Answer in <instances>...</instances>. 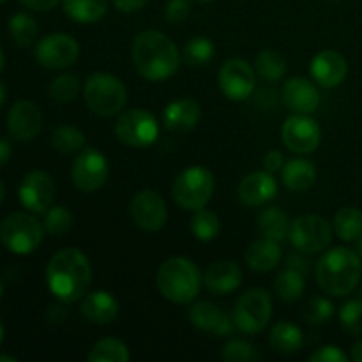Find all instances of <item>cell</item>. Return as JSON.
<instances>
[{"instance_id": "1", "label": "cell", "mask_w": 362, "mask_h": 362, "mask_svg": "<svg viewBox=\"0 0 362 362\" xmlns=\"http://www.w3.org/2000/svg\"><path fill=\"white\" fill-rule=\"evenodd\" d=\"M48 288L60 303H76L87 296L92 283L88 258L76 247H66L53 255L46 267Z\"/></svg>"}, {"instance_id": "2", "label": "cell", "mask_w": 362, "mask_h": 362, "mask_svg": "<svg viewBox=\"0 0 362 362\" xmlns=\"http://www.w3.org/2000/svg\"><path fill=\"white\" fill-rule=\"evenodd\" d=\"M133 62L148 81H165L177 73L180 52L175 42L159 30H144L133 41Z\"/></svg>"}, {"instance_id": "3", "label": "cell", "mask_w": 362, "mask_h": 362, "mask_svg": "<svg viewBox=\"0 0 362 362\" xmlns=\"http://www.w3.org/2000/svg\"><path fill=\"white\" fill-rule=\"evenodd\" d=\"M315 272L318 285L325 293L345 297L359 285L362 262L359 255L349 247H332L322 255Z\"/></svg>"}, {"instance_id": "4", "label": "cell", "mask_w": 362, "mask_h": 362, "mask_svg": "<svg viewBox=\"0 0 362 362\" xmlns=\"http://www.w3.org/2000/svg\"><path fill=\"white\" fill-rule=\"evenodd\" d=\"M204 283L200 269L189 258L175 257L159 267L156 285L161 296L173 304H191L198 297Z\"/></svg>"}, {"instance_id": "5", "label": "cell", "mask_w": 362, "mask_h": 362, "mask_svg": "<svg viewBox=\"0 0 362 362\" xmlns=\"http://www.w3.org/2000/svg\"><path fill=\"white\" fill-rule=\"evenodd\" d=\"M85 103L95 115H117L126 106L127 88L119 76L110 73H95L85 83Z\"/></svg>"}, {"instance_id": "6", "label": "cell", "mask_w": 362, "mask_h": 362, "mask_svg": "<svg viewBox=\"0 0 362 362\" xmlns=\"http://www.w3.org/2000/svg\"><path fill=\"white\" fill-rule=\"evenodd\" d=\"M45 226L27 212H13L0 223V240L11 253L30 255L41 246Z\"/></svg>"}, {"instance_id": "7", "label": "cell", "mask_w": 362, "mask_h": 362, "mask_svg": "<svg viewBox=\"0 0 362 362\" xmlns=\"http://www.w3.org/2000/svg\"><path fill=\"white\" fill-rule=\"evenodd\" d=\"M216 180L211 170L204 166L186 168L172 186V197L186 211H198L211 202L214 194Z\"/></svg>"}, {"instance_id": "8", "label": "cell", "mask_w": 362, "mask_h": 362, "mask_svg": "<svg viewBox=\"0 0 362 362\" xmlns=\"http://www.w3.org/2000/svg\"><path fill=\"white\" fill-rule=\"evenodd\" d=\"M272 315L271 296L264 288L247 290L233 308L232 320L244 334H258L267 327Z\"/></svg>"}, {"instance_id": "9", "label": "cell", "mask_w": 362, "mask_h": 362, "mask_svg": "<svg viewBox=\"0 0 362 362\" xmlns=\"http://www.w3.org/2000/svg\"><path fill=\"white\" fill-rule=\"evenodd\" d=\"M115 134L127 147L145 148L151 147L158 140L159 124L156 117L147 110H127L117 120Z\"/></svg>"}, {"instance_id": "10", "label": "cell", "mask_w": 362, "mask_h": 362, "mask_svg": "<svg viewBox=\"0 0 362 362\" xmlns=\"http://www.w3.org/2000/svg\"><path fill=\"white\" fill-rule=\"evenodd\" d=\"M332 226L325 218L318 214L299 216L290 225V243L299 251L315 255L324 251L332 240Z\"/></svg>"}, {"instance_id": "11", "label": "cell", "mask_w": 362, "mask_h": 362, "mask_svg": "<svg viewBox=\"0 0 362 362\" xmlns=\"http://www.w3.org/2000/svg\"><path fill=\"white\" fill-rule=\"evenodd\" d=\"M110 175L108 159L94 147H85L74 158L71 166V177L74 186L83 193H94L105 186Z\"/></svg>"}, {"instance_id": "12", "label": "cell", "mask_w": 362, "mask_h": 362, "mask_svg": "<svg viewBox=\"0 0 362 362\" xmlns=\"http://www.w3.org/2000/svg\"><path fill=\"white\" fill-rule=\"evenodd\" d=\"M34 55L35 60L46 69H66L76 62L80 55V45L69 34L55 32L37 42Z\"/></svg>"}, {"instance_id": "13", "label": "cell", "mask_w": 362, "mask_h": 362, "mask_svg": "<svg viewBox=\"0 0 362 362\" xmlns=\"http://www.w3.org/2000/svg\"><path fill=\"white\" fill-rule=\"evenodd\" d=\"M281 140L290 152L311 154L322 141V129L315 119L304 113L288 117L281 127Z\"/></svg>"}, {"instance_id": "14", "label": "cell", "mask_w": 362, "mask_h": 362, "mask_svg": "<svg viewBox=\"0 0 362 362\" xmlns=\"http://www.w3.org/2000/svg\"><path fill=\"white\" fill-rule=\"evenodd\" d=\"M255 71L244 59H230L221 66L218 83L223 94L232 101H246L255 90Z\"/></svg>"}, {"instance_id": "15", "label": "cell", "mask_w": 362, "mask_h": 362, "mask_svg": "<svg viewBox=\"0 0 362 362\" xmlns=\"http://www.w3.org/2000/svg\"><path fill=\"white\" fill-rule=\"evenodd\" d=\"M18 198L27 211L34 214H45L55 198V184L49 173L42 170H32L23 177L18 189Z\"/></svg>"}, {"instance_id": "16", "label": "cell", "mask_w": 362, "mask_h": 362, "mask_svg": "<svg viewBox=\"0 0 362 362\" xmlns=\"http://www.w3.org/2000/svg\"><path fill=\"white\" fill-rule=\"evenodd\" d=\"M131 216L141 230L158 232L166 225L168 211L161 194L152 189H144L131 200Z\"/></svg>"}, {"instance_id": "17", "label": "cell", "mask_w": 362, "mask_h": 362, "mask_svg": "<svg viewBox=\"0 0 362 362\" xmlns=\"http://www.w3.org/2000/svg\"><path fill=\"white\" fill-rule=\"evenodd\" d=\"M7 129L14 140H34L42 129V113L39 106L27 99L14 103L7 113Z\"/></svg>"}, {"instance_id": "18", "label": "cell", "mask_w": 362, "mask_h": 362, "mask_svg": "<svg viewBox=\"0 0 362 362\" xmlns=\"http://www.w3.org/2000/svg\"><path fill=\"white\" fill-rule=\"evenodd\" d=\"M311 78L324 88H334L345 81L349 64L336 49H324L317 53L310 64Z\"/></svg>"}, {"instance_id": "19", "label": "cell", "mask_w": 362, "mask_h": 362, "mask_svg": "<svg viewBox=\"0 0 362 362\" xmlns=\"http://www.w3.org/2000/svg\"><path fill=\"white\" fill-rule=\"evenodd\" d=\"M281 95L286 108L293 113L310 115V113L317 112V108L320 106V92L315 87L313 81H310L308 78L303 76L290 78V80L283 85Z\"/></svg>"}, {"instance_id": "20", "label": "cell", "mask_w": 362, "mask_h": 362, "mask_svg": "<svg viewBox=\"0 0 362 362\" xmlns=\"http://www.w3.org/2000/svg\"><path fill=\"white\" fill-rule=\"evenodd\" d=\"M237 193H239L240 202L244 205H247V207H260V205H265L276 197V193H278V180L267 170L247 173L240 180Z\"/></svg>"}, {"instance_id": "21", "label": "cell", "mask_w": 362, "mask_h": 362, "mask_svg": "<svg viewBox=\"0 0 362 362\" xmlns=\"http://www.w3.org/2000/svg\"><path fill=\"white\" fill-rule=\"evenodd\" d=\"M189 322L193 327L200 329L204 332H212L214 336H230L235 329L232 318L219 310L216 304L202 300L191 306Z\"/></svg>"}, {"instance_id": "22", "label": "cell", "mask_w": 362, "mask_h": 362, "mask_svg": "<svg viewBox=\"0 0 362 362\" xmlns=\"http://www.w3.org/2000/svg\"><path fill=\"white\" fill-rule=\"evenodd\" d=\"M243 283V271L239 265L232 260L214 262L207 267L204 274V285L209 292L216 296H226L235 292Z\"/></svg>"}, {"instance_id": "23", "label": "cell", "mask_w": 362, "mask_h": 362, "mask_svg": "<svg viewBox=\"0 0 362 362\" xmlns=\"http://www.w3.org/2000/svg\"><path fill=\"white\" fill-rule=\"evenodd\" d=\"M200 112V105L194 99H175L165 108L163 122H165L166 129L172 131V133H187L198 124Z\"/></svg>"}, {"instance_id": "24", "label": "cell", "mask_w": 362, "mask_h": 362, "mask_svg": "<svg viewBox=\"0 0 362 362\" xmlns=\"http://www.w3.org/2000/svg\"><path fill=\"white\" fill-rule=\"evenodd\" d=\"M81 313L90 324H112L119 315V300L106 290L87 292L81 300Z\"/></svg>"}, {"instance_id": "25", "label": "cell", "mask_w": 362, "mask_h": 362, "mask_svg": "<svg viewBox=\"0 0 362 362\" xmlns=\"http://www.w3.org/2000/svg\"><path fill=\"white\" fill-rule=\"evenodd\" d=\"M281 260V247L276 240L262 237V239L253 240L246 250V262L250 269L257 272H267L278 267Z\"/></svg>"}, {"instance_id": "26", "label": "cell", "mask_w": 362, "mask_h": 362, "mask_svg": "<svg viewBox=\"0 0 362 362\" xmlns=\"http://www.w3.org/2000/svg\"><path fill=\"white\" fill-rule=\"evenodd\" d=\"M281 180L290 191L304 193L310 189L317 180V168L308 159H292L281 170Z\"/></svg>"}, {"instance_id": "27", "label": "cell", "mask_w": 362, "mask_h": 362, "mask_svg": "<svg viewBox=\"0 0 362 362\" xmlns=\"http://www.w3.org/2000/svg\"><path fill=\"white\" fill-rule=\"evenodd\" d=\"M269 343H271L274 352L290 356V354H296L303 349L304 336H303V331H300L296 324H290V322H279V324H276L274 327L271 329Z\"/></svg>"}, {"instance_id": "28", "label": "cell", "mask_w": 362, "mask_h": 362, "mask_svg": "<svg viewBox=\"0 0 362 362\" xmlns=\"http://www.w3.org/2000/svg\"><path fill=\"white\" fill-rule=\"evenodd\" d=\"M62 7L76 23H95L108 11V0H62Z\"/></svg>"}, {"instance_id": "29", "label": "cell", "mask_w": 362, "mask_h": 362, "mask_svg": "<svg viewBox=\"0 0 362 362\" xmlns=\"http://www.w3.org/2000/svg\"><path fill=\"white\" fill-rule=\"evenodd\" d=\"M290 225L292 223H290L288 214L278 207H267L258 216V230L262 237H267L276 243H281L288 237Z\"/></svg>"}, {"instance_id": "30", "label": "cell", "mask_w": 362, "mask_h": 362, "mask_svg": "<svg viewBox=\"0 0 362 362\" xmlns=\"http://www.w3.org/2000/svg\"><path fill=\"white\" fill-rule=\"evenodd\" d=\"M274 290L278 297L285 303H296L303 297L306 290V279H304L303 271L288 267L278 274L274 281Z\"/></svg>"}, {"instance_id": "31", "label": "cell", "mask_w": 362, "mask_h": 362, "mask_svg": "<svg viewBox=\"0 0 362 362\" xmlns=\"http://www.w3.org/2000/svg\"><path fill=\"white\" fill-rule=\"evenodd\" d=\"M332 230L345 243L357 240L362 235V211L356 207H343L336 212Z\"/></svg>"}, {"instance_id": "32", "label": "cell", "mask_w": 362, "mask_h": 362, "mask_svg": "<svg viewBox=\"0 0 362 362\" xmlns=\"http://www.w3.org/2000/svg\"><path fill=\"white\" fill-rule=\"evenodd\" d=\"M129 357L127 345L117 338L99 339L88 352L90 362H127Z\"/></svg>"}, {"instance_id": "33", "label": "cell", "mask_w": 362, "mask_h": 362, "mask_svg": "<svg viewBox=\"0 0 362 362\" xmlns=\"http://www.w3.org/2000/svg\"><path fill=\"white\" fill-rule=\"evenodd\" d=\"M214 57V42L205 35H194L184 45L182 60L191 67H202Z\"/></svg>"}, {"instance_id": "34", "label": "cell", "mask_w": 362, "mask_h": 362, "mask_svg": "<svg viewBox=\"0 0 362 362\" xmlns=\"http://www.w3.org/2000/svg\"><path fill=\"white\" fill-rule=\"evenodd\" d=\"M191 232L198 240H214L221 232V221H219L218 214L207 209H198L194 211L193 219H191Z\"/></svg>"}, {"instance_id": "35", "label": "cell", "mask_w": 362, "mask_h": 362, "mask_svg": "<svg viewBox=\"0 0 362 362\" xmlns=\"http://www.w3.org/2000/svg\"><path fill=\"white\" fill-rule=\"evenodd\" d=\"M9 32L18 46L28 48L34 45L35 37H37V23L30 14L16 13L9 20Z\"/></svg>"}, {"instance_id": "36", "label": "cell", "mask_w": 362, "mask_h": 362, "mask_svg": "<svg viewBox=\"0 0 362 362\" xmlns=\"http://www.w3.org/2000/svg\"><path fill=\"white\" fill-rule=\"evenodd\" d=\"M49 141H52V147L60 154H71L83 148L85 134L74 126H59L52 133Z\"/></svg>"}, {"instance_id": "37", "label": "cell", "mask_w": 362, "mask_h": 362, "mask_svg": "<svg viewBox=\"0 0 362 362\" xmlns=\"http://www.w3.org/2000/svg\"><path fill=\"white\" fill-rule=\"evenodd\" d=\"M257 69L267 81H278L286 73V60L276 49H262L257 57Z\"/></svg>"}, {"instance_id": "38", "label": "cell", "mask_w": 362, "mask_h": 362, "mask_svg": "<svg viewBox=\"0 0 362 362\" xmlns=\"http://www.w3.org/2000/svg\"><path fill=\"white\" fill-rule=\"evenodd\" d=\"M45 232H48L49 235L60 237L66 232H69L71 226H73V214L67 211L62 205H55V207H49L45 212Z\"/></svg>"}, {"instance_id": "39", "label": "cell", "mask_w": 362, "mask_h": 362, "mask_svg": "<svg viewBox=\"0 0 362 362\" xmlns=\"http://www.w3.org/2000/svg\"><path fill=\"white\" fill-rule=\"evenodd\" d=\"M80 78L76 74H60L49 85V95L57 103H69L80 94Z\"/></svg>"}, {"instance_id": "40", "label": "cell", "mask_w": 362, "mask_h": 362, "mask_svg": "<svg viewBox=\"0 0 362 362\" xmlns=\"http://www.w3.org/2000/svg\"><path fill=\"white\" fill-rule=\"evenodd\" d=\"M334 315V304L325 297H311L303 308V318L311 325H322Z\"/></svg>"}, {"instance_id": "41", "label": "cell", "mask_w": 362, "mask_h": 362, "mask_svg": "<svg viewBox=\"0 0 362 362\" xmlns=\"http://www.w3.org/2000/svg\"><path fill=\"white\" fill-rule=\"evenodd\" d=\"M221 357L228 362H253L260 361L262 354L251 343L243 341V339H233L223 346Z\"/></svg>"}, {"instance_id": "42", "label": "cell", "mask_w": 362, "mask_h": 362, "mask_svg": "<svg viewBox=\"0 0 362 362\" xmlns=\"http://www.w3.org/2000/svg\"><path fill=\"white\" fill-rule=\"evenodd\" d=\"M339 322L346 332L362 336V300H349L339 310Z\"/></svg>"}, {"instance_id": "43", "label": "cell", "mask_w": 362, "mask_h": 362, "mask_svg": "<svg viewBox=\"0 0 362 362\" xmlns=\"http://www.w3.org/2000/svg\"><path fill=\"white\" fill-rule=\"evenodd\" d=\"M191 13L189 0H168L165 6V18L170 23H180Z\"/></svg>"}, {"instance_id": "44", "label": "cell", "mask_w": 362, "mask_h": 362, "mask_svg": "<svg viewBox=\"0 0 362 362\" xmlns=\"http://www.w3.org/2000/svg\"><path fill=\"white\" fill-rule=\"evenodd\" d=\"M311 362H346L349 357H346L345 352L338 349L334 345H325L320 346V349L315 350L310 356Z\"/></svg>"}, {"instance_id": "45", "label": "cell", "mask_w": 362, "mask_h": 362, "mask_svg": "<svg viewBox=\"0 0 362 362\" xmlns=\"http://www.w3.org/2000/svg\"><path fill=\"white\" fill-rule=\"evenodd\" d=\"M283 166H285V158H283V154L279 151H271L264 156V168L267 172L276 173L279 170H283Z\"/></svg>"}, {"instance_id": "46", "label": "cell", "mask_w": 362, "mask_h": 362, "mask_svg": "<svg viewBox=\"0 0 362 362\" xmlns=\"http://www.w3.org/2000/svg\"><path fill=\"white\" fill-rule=\"evenodd\" d=\"M112 2L122 13H136V11L144 9L151 0H112Z\"/></svg>"}, {"instance_id": "47", "label": "cell", "mask_w": 362, "mask_h": 362, "mask_svg": "<svg viewBox=\"0 0 362 362\" xmlns=\"http://www.w3.org/2000/svg\"><path fill=\"white\" fill-rule=\"evenodd\" d=\"M25 7L32 11H37V13H46V11H52L53 7L59 4V0H20Z\"/></svg>"}, {"instance_id": "48", "label": "cell", "mask_w": 362, "mask_h": 362, "mask_svg": "<svg viewBox=\"0 0 362 362\" xmlns=\"http://www.w3.org/2000/svg\"><path fill=\"white\" fill-rule=\"evenodd\" d=\"M11 154H13V147H11V144L7 140H2V138H0V166H4L7 161H9Z\"/></svg>"}, {"instance_id": "49", "label": "cell", "mask_w": 362, "mask_h": 362, "mask_svg": "<svg viewBox=\"0 0 362 362\" xmlns=\"http://www.w3.org/2000/svg\"><path fill=\"white\" fill-rule=\"evenodd\" d=\"M352 359L356 362H362V339L352 346Z\"/></svg>"}, {"instance_id": "50", "label": "cell", "mask_w": 362, "mask_h": 362, "mask_svg": "<svg viewBox=\"0 0 362 362\" xmlns=\"http://www.w3.org/2000/svg\"><path fill=\"white\" fill-rule=\"evenodd\" d=\"M6 98H7V87L4 81H0V108H2V105L6 103Z\"/></svg>"}, {"instance_id": "51", "label": "cell", "mask_w": 362, "mask_h": 362, "mask_svg": "<svg viewBox=\"0 0 362 362\" xmlns=\"http://www.w3.org/2000/svg\"><path fill=\"white\" fill-rule=\"evenodd\" d=\"M356 253L359 255V258H361V262H362V235L359 237V239H357V246H356Z\"/></svg>"}, {"instance_id": "52", "label": "cell", "mask_w": 362, "mask_h": 362, "mask_svg": "<svg viewBox=\"0 0 362 362\" xmlns=\"http://www.w3.org/2000/svg\"><path fill=\"white\" fill-rule=\"evenodd\" d=\"M0 362H16L13 356H6V354H0Z\"/></svg>"}, {"instance_id": "53", "label": "cell", "mask_w": 362, "mask_h": 362, "mask_svg": "<svg viewBox=\"0 0 362 362\" xmlns=\"http://www.w3.org/2000/svg\"><path fill=\"white\" fill-rule=\"evenodd\" d=\"M4 198H6V186H4L2 180H0V205H2Z\"/></svg>"}, {"instance_id": "54", "label": "cell", "mask_w": 362, "mask_h": 362, "mask_svg": "<svg viewBox=\"0 0 362 362\" xmlns=\"http://www.w3.org/2000/svg\"><path fill=\"white\" fill-rule=\"evenodd\" d=\"M4 336H6V331H4V325H2V322H0V346H2V343H4Z\"/></svg>"}, {"instance_id": "55", "label": "cell", "mask_w": 362, "mask_h": 362, "mask_svg": "<svg viewBox=\"0 0 362 362\" xmlns=\"http://www.w3.org/2000/svg\"><path fill=\"white\" fill-rule=\"evenodd\" d=\"M4 69V53H2V46H0V71Z\"/></svg>"}, {"instance_id": "56", "label": "cell", "mask_w": 362, "mask_h": 362, "mask_svg": "<svg viewBox=\"0 0 362 362\" xmlns=\"http://www.w3.org/2000/svg\"><path fill=\"white\" fill-rule=\"evenodd\" d=\"M197 2H200V4H209V2H212V0H197Z\"/></svg>"}, {"instance_id": "57", "label": "cell", "mask_w": 362, "mask_h": 362, "mask_svg": "<svg viewBox=\"0 0 362 362\" xmlns=\"http://www.w3.org/2000/svg\"><path fill=\"white\" fill-rule=\"evenodd\" d=\"M2 290H4V286H2V281H0V297H2Z\"/></svg>"}, {"instance_id": "58", "label": "cell", "mask_w": 362, "mask_h": 362, "mask_svg": "<svg viewBox=\"0 0 362 362\" xmlns=\"http://www.w3.org/2000/svg\"><path fill=\"white\" fill-rule=\"evenodd\" d=\"M331 2H339V0H331Z\"/></svg>"}, {"instance_id": "59", "label": "cell", "mask_w": 362, "mask_h": 362, "mask_svg": "<svg viewBox=\"0 0 362 362\" xmlns=\"http://www.w3.org/2000/svg\"><path fill=\"white\" fill-rule=\"evenodd\" d=\"M4 2H6V0H0V4H4Z\"/></svg>"}]
</instances>
